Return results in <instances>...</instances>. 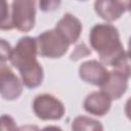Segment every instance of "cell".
Here are the masks:
<instances>
[{"label":"cell","instance_id":"1","mask_svg":"<svg viewBox=\"0 0 131 131\" xmlns=\"http://www.w3.org/2000/svg\"><path fill=\"white\" fill-rule=\"evenodd\" d=\"M37 54L36 38L25 36L12 48L9 58L11 64L18 70L23 85L30 89L40 86L44 78L43 68L37 60Z\"/></svg>","mask_w":131,"mask_h":131},{"label":"cell","instance_id":"2","mask_svg":"<svg viewBox=\"0 0 131 131\" xmlns=\"http://www.w3.org/2000/svg\"><path fill=\"white\" fill-rule=\"evenodd\" d=\"M89 41L92 49L98 54L100 62L114 67L128 52L125 50L118 29L111 24H96L89 34Z\"/></svg>","mask_w":131,"mask_h":131},{"label":"cell","instance_id":"3","mask_svg":"<svg viewBox=\"0 0 131 131\" xmlns=\"http://www.w3.org/2000/svg\"><path fill=\"white\" fill-rule=\"evenodd\" d=\"M38 54L47 58H59L63 56L70 44L54 30H48L41 33L37 38Z\"/></svg>","mask_w":131,"mask_h":131},{"label":"cell","instance_id":"4","mask_svg":"<svg viewBox=\"0 0 131 131\" xmlns=\"http://www.w3.org/2000/svg\"><path fill=\"white\" fill-rule=\"evenodd\" d=\"M11 21L19 32H30L36 21V0H12Z\"/></svg>","mask_w":131,"mask_h":131},{"label":"cell","instance_id":"5","mask_svg":"<svg viewBox=\"0 0 131 131\" xmlns=\"http://www.w3.org/2000/svg\"><path fill=\"white\" fill-rule=\"evenodd\" d=\"M32 106L36 117L43 121L59 120L66 113L63 103L55 96L48 93L37 95Z\"/></svg>","mask_w":131,"mask_h":131},{"label":"cell","instance_id":"6","mask_svg":"<svg viewBox=\"0 0 131 131\" xmlns=\"http://www.w3.org/2000/svg\"><path fill=\"white\" fill-rule=\"evenodd\" d=\"M23 93V82L3 61H0V95L5 100H15Z\"/></svg>","mask_w":131,"mask_h":131},{"label":"cell","instance_id":"7","mask_svg":"<svg viewBox=\"0 0 131 131\" xmlns=\"http://www.w3.org/2000/svg\"><path fill=\"white\" fill-rule=\"evenodd\" d=\"M107 69L101 62L91 59L84 61L79 67V77L84 82L100 87L108 76Z\"/></svg>","mask_w":131,"mask_h":131},{"label":"cell","instance_id":"8","mask_svg":"<svg viewBox=\"0 0 131 131\" xmlns=\"http://www.w3.org/2000/svg\"><path fill=\"white\" fill-rule=\"evenodd\" d=\"M129 78V75L118 70H113L108 72V76L105 82L100 86V89L112 100L120 99L128 89Z\"/></svg>","mask_w":131,"mask_h":131},{"label":"cell","instance_id":"9","mask_svg":"<svg viewBox=\"0 0 131 131\" xmlns=\"http://www.w3.org/2000/svg\"><path fill=\"white\" fill-rule=\"evenodd\" d=\"M81 21L72 13L68 12L56 23L54 30L71 45L76 43L82 33Z\"/></svg>","mask_w":131,"mask_h":131},{"label":"cell","instance_id":"10","mask_svg":"<svg viewBox=\"0 0 131 131\" xmlns=\"http://www.w3.org/2000/svg\"><path fill=\"white\" fill-rule=\"evenodd\" d=\"M112 106V99L101 90L88 94L83 102L84 110L93 116L102 117L108 113Z\"/></svg>","mask_w":131,"mask_h":131},{"label":"cell","instance_id":"11","mask_svg":"<svg viewBox=\"0 0 131 131\" xmlns=\"http://www.w3.org/2000/svg\"><path fill=\"white\" fill-rule=\"evenodd\" d=\"M94 10L96 14L105 21H115L125 13L115 0H95Z\"/></svg>","mask_w":131,"mask_h":131},{"label":"cell","instance_id":"12","mask_svg":"<svg viewBox=\"0 0 131 131\" xmlns=\"http://www.w3.org/2000/svg\"><path fill=\"white\" fill-rule=\"evenodd\" d=\"M72 129L76 131H101L103 130V127L99 121H96L92 118L86 117V116H78L75 118V120L72 123Z\"/></svg>","mask_w":131,"mask_h":131},{"label":"cell","instance_id":"13","mask_svg":"<svg viewBox=\"0 0 131 131\" xmlns=\"http://www.w3.org/2000/svg\"><path fill=\"white\" fill-rule=\"evenodd\" d=\"M13 29L11 14L7 0H0V30L10 31Z\"/></svg>","mask_w":131,"mask_h":131},{"label":"cell","instance_id":"14","mask_svg":"<svg viewBox=\"0 0 131 131\" xmlns=\"http://www.w3.org/2000/svg\"><path fill=\"white\" fill-rule=\"evenodd\" d=\"M17 126L14 119L9 115L0 116V131H8V130H16Z\"/></svg>","mask_w":131,"mask_h":131},{"label":"cell","instance_id":"15","mask_svg":"<svg viewBox=\"0 0 131 131\" xmlns=\"http://www.w3.org/2000/svg\"><path fill=\"white\" fill-rule=\"evenodd\" d=\"M61 4V0H39V8L43 12L55 11Z\"/></svg>","mask_w":131,"mask_h":131},{"label":"cell","instance_id":"16","mask_svg":"<svg viewBox=\"0 0 131 131\" xmlns=\"http://www.w3.org/2000/svg\"><path fill=\"white\" fill-rule=\"evenodd\" d=\"M12 52V47L10 43H8L6 40L0 38V61H7L9 60Z\"/></svg>","mask_w":131,"mask_h":131},{"label":"cell","instance_id":"17","mask_svg":"<svg viewBox=\"0 0 131 131\" xmlns=\"http://www.w3.org/2000/svg\"><path fill=\"white\" fill-rule=\"evenodd\" d=\"M89 54H91V51L88 49V47H87L84 43H82V44H79V45L75 48V50L72 52V54H71V59H72V60H78V59L83 58L84 56L89 55Z\"/></svg>","mask_w":131,"mask_h":131},{"label":"cell","instance_id":"18","mask_svg":"<svg viewBox=\"0 0 131 131\" xmlns=\"http://www.w3.org/2000/svg\"><path fill=\"white\" fill-rule=\"evenodd\" d=\"M115 2L120 6V8L124 12L130 10V0H115Z\"/></svg>","mask_w":131,"mask_h":131},{"label":"cell","instance_id":"19","mask_svg":"<svg viewBox=\"0 0 131 131\" xmlns=\"http://www.w3.org/2000/svg\"><path fill=\"white\" fill-rule=\"evenodd\" d=\"M79 1H87V0H79Z\"/></svg>","mask_w":131,"mask_h":131}]
</instances>
